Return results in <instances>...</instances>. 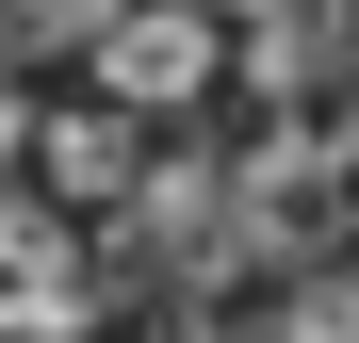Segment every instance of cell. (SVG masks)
I'll return each instance as SVG.
<instances>
[{
  "label": "cell",
  "mask_w": 359,
  "mask_h": 343,
  "mask_svg": "<svg viewBox=\"0 0 359 343\" xmlns=\"http://www.w3.org/2000/svg\"><path fill=\"white\" fill-rule=\"evenodd\" d=\"M212 66H229L212 0H131V17H98V82L131 98V114H147V98H196Z\"/></svg>",
  "instance_id": "1"
},
{
  "label": "cell",
  "mask_w": 359,
  "mask_h": 343,
  "mask_svg": "<svg viewBox=\"0 0 359 343\" xmlns=\"http://www.w3.org/2000/svg\"><path fill=\"white\" fill-rule=\"evenodd\" d=\"M33 163H49V196H131V163H147V131H131V114H114V98H82V114H49V131H33Z\"/></svg>",
  "instance_id": "2"
},
{
  "label": "cell",
  "mask_w": 359,
  "mask_h": 343,
  "mask_svg": "<svg viewBox=\"0 0 359 343\" xmlns=\"http://www.w3.org/2000/svg\"><path fill=\"white\" fill-rule=\"evenodd\" d=\"M278 343H359V278L294 262V295H278Z\"/></svg>",
  "instance_id": "3"
}]
</instances>
